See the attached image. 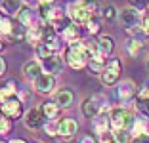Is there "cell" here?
I'll return each instance as SVG.
<instances>
[{"label": "cell", "instance_id": "obj_11", "mask_svg": "<svg viewBox=\"0 0 149 143\" xmlns=\"http://www.w3.org/2000/svg\"><path fill=\"white\" fill-rule=\"evenodd\" d=\"M63 63H61V57L57 56V53H54V56L46 57V59H42V69L44 73H50V74H57L59 71H61Z\"/></svg>", "mask_w": 149, "mask_h": 143}, {"label": "cell", "instance_id": "obj_4", "mask_svg": "<svg viewBox=\"0 0 149 143\" xmlns=\"http://www.w3.org/2000/svg\"><path fill=\"white\" fill-rule=\"evenodd\" d=\"M67 10H69V17L73 19L74 23H82V25H86V23L94 17V10L86 8L84 4H73V2H71Z\"/></svg>", "mask_w": 149, "mask_h": 143}, {"label": "cell", "instance_id": "obj_42", "mask_svg": "<svg viewBox=\"0 0 149 143\" xmlns=\"http://www.w3.org/2000/svg\"><path fill=\"white\" fill-rule=\"evenodd\" d=\"M147 65H149V59H147Z\"/></svg>", "mask_w": 149, "mask_h": 143}, {"label": "cell", "instance_id": "obj_20", "mask_svg": "<svg viewBox=\"0 0 149 143\" xmlns=\"http://www.w3.org/2000/svg\"><path fill=\"white\" fill-rule=\"evenodd\" d=\"M17 21L21 23L25 29H31V27H35V25H33V12H31V8H23L21 12L17 13Z\"/></svg>", "mask_w": 149, "mask_h": 143}, {"label": "cell", "instance_id": "obj_14", "mask_svg": "<svg viewBox=\"0 0 149 143\" xmlns=\"http://www.w3.org/2000/svg\"><path fill=\"white\" fill-rule=\"evenodd\" d=\"M77 130H79L77 120H73V118H63V120H59V135H61V137H73V135L77 134Z\"/></svg>", "mask_w": 149, "mask_h": 143}, {"label": "cell", "instance_id": "obj_25", "mask_svg": "<svg viewBox=\"0 0 149 143\" xmlns=\"http://www.w3.org/2000/svg\"><path fill=\"white\" fill-rule=\"evenodd\" d=\"M101 17H103V19H107V21H115V19L118 17L117 8H115L113 4H105L103 8H101Z\"/></svg>", "mask_w": 149, "mask_h": 143}, {"label": "cell", "instance_id": "obj_23", "mask_svg": "<svg viewBox=\"0 0 149 143\" xmlns=\"http://www.w3.org/2000/svg\"><path fill=\"white\" fill-rule=\"evenodd\" d=\"M126 50H128V53H130V56L138 57V53L143 50V42H141L140 38H130L126 42Z\"/></svg>", "mask_w": 149, "mask_h": 143}, {"label": "cell", "instance_id": "obj_1", "mask_svg": "<svg viewBox=\"0 0 149 143\" xmlns=\"http://www.w3.org/2000/svg\"><path fill=\"white\" fill-rule=\"evenodd\" d=\"M86 57H88V52L86 48H84L82 40H79V42H71L69 50H67V65L71 67V69H84L86 67Z\"/></svg>", "mask_w": 149, "mask_h": 143}, {"label": "cell", "instance_id": "obj_5", "mask_svg": "<svg viewBox=\"0 0 149 143\" xmlns=\"http://www.w3.org/2000/svg\"><path fill=\"white\" fill-rule=\"evenodd\" d=\"M0 113L8 118H19L23 115V101L19 97H12V99L0 103Z\"/></svg>", "mask_w": 149, "mask_h": 143}, {"label": "cell", "instance_id": "obj_2", "mask_svg": "<svg viewBox=\"0 0 149 143\" xmlns=\"http://www.w3.org/2000/svg\"><path fill=\"white\" fill-rule=\"evenodd\" d=\"M123 73V61L118 57H113V59L105 61V67L100 73V80L103 86H115L118 82V76Z\"/></svg>", "mask_w": 149, "mask_h": 143}, {"label": "cell", "instance_id": "obj_38", "mask_svg": "<svg viewBox=\"0 0 149 143\" xmlns=\"http://www.w3.org/2000/svg\"><path fill=\"white\" fill-rule=\"evenodd\" d=\"M2 48H4V42H2V38H0V52H2Z\"/></svg>", "mask_w": 149, "mask_h": 143}, {"label": "cell", "instance_id": "obj_9", "mask_svg": "<svg viewBox=\"0 0 149 143\" xmlns=\"http://www.w3.org/2000/svg\"><path fill=\"white\" fill-rule=\"evenodd\" d=\"M100 97H86L82 101V113L88 118H96L101 113V103H97Z\"/></svg>", "mask_w": 149, "mask_h": 143}, {"label": "cell", "instance_id": "obj_32", "mask_svg": "<svg viewBox=\"0 0 149 143\" xmlns=\"http://www.w3.org/2000/svg\"><path fill=\"white\" fill-rule=\"evenodd\" d=\"M80 4H84L86 8H90V10H94V12H96V8H97V0H80Z\"/></svg>", "mask_w": 149, "mask_h": 143}, {"label": "cell", "instance_id": "obj_22", "mask_svg": "<svg viewBox=\"0 0 149 143\" xmlns=\"http://www.w3.org/2000/svg\"><path fill=\"white\" fill-rule=\"evenodd\" d=\"M107 124H111V120H107L105 115L100 113L96 118H94V130H96V134H103V132H107Z\"/></svg>", "mask_w": 149, "mask_h": 143}, {"label": "cell", "instance_id": "obj_17", "mask_svg": "<svg viewBox=\"0 0 149 143\" xmlns=\"http://www.w3.org/2000/svg\"><path fill=\"white\" fill-rule=\"evenodd\" d=\"M97 44H100V52L103 53V56H109L115 50V40H113V36H109V35H101L100 38H97Z\"/></svg>", "mask_w": 149, "mask_h": 143}, {"label": "cell", "instance_id": "obj_33", "mask_svg": "<svg viewBox=\"0 0 149 143\" xmlns=\"http://www.w3.org/2000/svg\"><path fill=\"white\" fill-rule=\"evenodd\" d=\"M141 31H143L145 35H149V15H145V17L141 19Z\"/></svg>", "mask_w": 149, "mask_h": 143}, {"label": "cell", "instance_id": "obj_31", "mask_svg": "<svg viewBox=\"0 0 149 143\" xmlns=\"http://www.w3.org/2000/svg\"><path fill=\"white\" fill-rule=\"evenodd\" d=\"M100 141L101 143H115L113 134H111V132H103V134H100Z\"/></svg>", "mask_w": 149, "mask_h": 143}, {"label": "cell", "instance_id": "obj_3", "mask_svg": "<svg viewBox=\"0 0 149 143\" xmlns=\"http://www.w3.org/2000/svg\"><path fill=\"white\" fill-rule=\"evenodd\" d=\"M109 120L113 130H128L130 126H134V115L126 109H115L111 113Z\"/></svg>", "mask_w": 149, "mask_h": 143}, {"label": "cell", "instance_id": "obj_12", "mask_svg": "<svg viewBox=\"0 0 149 143\" xmlns=\"http://www.w3.org/2000/svg\"><path fill=\"white\" fill-rule=\"evenodd\" d=\"M118 99L123 101V103H126V101H130L132 97H134V94H136V86H134V82L132 80H123V82L118 84Z\"/></svg>", "mask_w": 149, "mask_h": 143}, {"label": "cell", "instance_id": "obj_28", "mask_svg": "<svg viewBox=\"0 0 149 143\" xmlns=\"http://www.w3.org/2000/svg\"><path fill=\"white\" fill-rule=\"evenodd\" d=\"M12 130V118L4 117V115H0V135L2 134H8Z\"/></svg>", "mask_w": 149, "mask_h": 143}, {"label": "cell", "instance_id": "obj_43", "mask_svg": "<svg viewBox=\"0 0 149 143\" xmlns=\"http://www.w3.org/2000/svg\"><path fill=\"white\" fill-rule=\"evenodd\" d=\"M31 143H36V141H31Z\"/></svg>", "mask_w": 149, "mask_h": 143}, {"label": "cell", "instance_id": "obj_21", "mask_svg": "<svg viewBox=\"0 0 149 143\" xmlns=\"http://www.w3.org/2000/svg\"><path fill=\"white\" fill-rule=\"evenodd\" d=\"M25 38L29 40L31 44H35V46L42 44V31H40V25H38V27H31V29L27 31Z\"/></svg>", "mask_w": 149, "mask_h": 143}, {"label": "cell", "instance_id": "obj_34", "mask_svg": "<svg viewBox=\"0 0 149 143\" xmlns=\"http://www.w3.org/2000/svg\"><path fill=\"white\" fill-rule=\"evenodd\" d=\"M6 73V61H4V57H0V76Z\"/></svg>", "mask_w": 149, "mask_h": 143}, {"label": "cell", "instance_id": "obj_35", "mask_svg": "<svg viewBox=\"0 0 149 143\" xmlns=\"http://www.w3.org/2000/svg\"><path fill=\"white\" fill-rule=\"evenodd\" d=\"M80 143H96V139H94L92 135H84V137L80 139Z\"/></svg>", "mask_w": 149, "mask_h": 143}, {"label": "cell", "instance_id": "obj_27", "mask_svg": "<svg viewBox=\"0 0 149 143\" xmlns=\"http://www.w3.org/2000/svg\"><path fill=\"white\" fill-rule=\"evenodd\" d=\"M113 139L115 143H128L130 134H128V130H113Z\"/></svg>", "mask_w": 149, "mask_h": 143}, {"label": "cell", "instance_id": "obj_6", "mask_svg": "<svg viewBox=\"0 0 149 143\" xmlns=\"http://www.w3.org/2000/svg\"><path fill=\"white\" fill-rule=\"evenodd\" d=\"M35 90L38 92V94H44L48 95L54 92V88H56V74H50V73H42L38 78H36L35 82Z\"/></svg>", "mask_w": 149, "mask_h": 143}, {"label": "cell", "instance_id": "obj_29", "mask_svg": "<svg viewBox=\"0 0 149 143\" xmlns=\"http://www.w3.org/2000/svg\"><path fill=\"white\" fill-rule=\"evenodd\" d=\"M86 27H88V31H90V35H96V33H100L101 23H100V19H97V17H92L90 21L86 23Z\"/></svg>", "mask_w": 149, "mask_h": 143}, {"label": "cell", "instance_id": "obj_40", "mask_svg": "<svg viewBox=\"0 0 149 143\" xmlns=\"http://www.w3.org/2000/svg\"><path fill=\"white\" fill-rule=\"evenodd\" d=\"M147 12H149V4H147Z\"/></svg>", "mask_w": 149, "mask_h": 143}, {"label": "cell", "instance_id": "obj_41", "mask_svg": "<svg viewBox=\"0 0 149 143\" xmlns=\"http://www.w3.org/2000/svg\"><path fill=\"white\" fill-rule=\"evenodd\" d=\"M0 21H2V15H0Z\"/></svg>", "mask_w": 149, "mask_h": 143}, {"label": "cell", "instance_id": "obj_10", "mask_svg": "<svg viewBox=\"0 0 149 143\" xmlns=\"http://www.w3.org/2000/svg\"><path fill=\"white\" fill-rule=\"evenodd\" d=\"M42 73H44V69H42V63L40 61H27L25 65H23V76L27 80H33L35 82Z\"/></svg>", "mask_w": 149, "mask_h": 143}, {"label": "cell", "instance_id": "obj_15", "mask_svg": "<svg viewBox=\"0 0 149 143\" xmlns=\"http://www.w3.org/2000/svg\"><path fill=\"white\" fill-rule=\"evenodd\" d=\"M73 101H74V94L71 90H67V88H61V90L56 94V103L61 109H69L71 105H73Z\"/></svg>", "mask_w": 149, "mask_h": 143}, {"label": "cell", "instance_id": "obj_26", "mask_svg": "<svg viewBox=\"0 0 149 143\" xmlns=\"http://www.w3.org/2000/svg\"><path fill=\"white\" fill-rule=\"evenodd\" d=\"M13 21L8 17H2V21H0V35H4V36H10L13 33Z\"/></svg>", "mask_w": 149, "mask_h": 143}, {"label": "cell", "instance_id": "obj_19", "mask_svg": "<svg viewBox=\"0 0 149 143\" xmlns=\"http://www.w3.org/2000/svg\"><path fill=\"white\" fill-rule=\"evenodd\" d=\"M59 109H61V107H59L57 103H48V101L40 105V111L44 113V117L48 118V120H54V118L59 115Z\"/></svg>", "mask_w": 149, "mask_h": 143}, {"label": "cell", "instance_id": "obj_16", "mask_svg": "<svg viewBox=\"0 0 149 143\" xmlns=\"http://www.w3.org/2000/svg\"><path fill=\"white\" fill-rule=\"evenodd\" d=\"M15 92H17V86H15L13 80H8L4 86H0V103H4V101L15 97Z\"/></svg>", "mask_w": 149, "mask_h": 143}, {"label": "cell", "instance_id": "obj_13", "mask_svg": "<svg viewBox=\"0 0 149 143\" xmlns=\"http://www.w3.org/2000/svg\"><path fill=\"white\" fill-rule=\"evenodd\" d=\"M59 48H61V44H57V40H54V42H42V44L36 46V56L40 59H46V57L54 56Z\"/></svg>", "mask_w": 149, "mask_h": 143}, {"label": "cell", "instance_id": "obj_7", "mask_svg": "<svg viewBox=\"0 0 149 143\" xmlns=\"http://www.w3.org/2000/svg\"><path fill=\"white\" fill-rule=\"evenodd\" d=\"M48 120V118L44 117V113L38 109H31V111H27L25 113V118H23V122H25L27 128H31V130H36V128H42L44 122Z\"/></svg>", "mask_w": 149, "mask_h": 143}, {"label": "cell", "instance_id": "obj_30", "mask_svg": "<svg viewBox=\"0 0 149 143\" xmlns=\"http://www.w3.org/2000/svg\"><path fill=\"white\" fill-rule=\"evenodd\" d=\"M130 4H132V8H136V10H143V8H147L149 0H130Z\"/></svg>", "mask_w": 149, "mask_h": 143}, {"label": "cell", "instance_id": "obj_39", "mask_svg": "<svg viewBox=\"0 0 149 143\" xmlns=\"http://www.w3.org/2000/svg\"><path fill=\"white\" fill-rule=\"evenodd\" d=\"M0 143H6V141H2V139H0Z\"/></svg>", "mask_w": 149, "mask_h": 143}, {"label": "cell", "instance_id": "obj_36", "mask_svg": "<svg viewBox=\"0 0 149 143\" xmlns=\"http://www.w3.org/2000/svg\"><path fill=\"white\" fill-rule=\"evenodd\" d=\"M29 97H31V94H29V92H23V94H21V101L29 99Z\"/></svg>", "mask_w": 149, "mask_h": 143}, {"label": "cell", "instance_id": "obj_24", "mask_svg": "<svg viewBox=\"0 0 149 143\" xmlns=\"http://www.w3.org/2000/svg\"><path fill=\"white\" fill-rule=\"evenodd\" d=\"M63 36H65L69 42H79V38H80V31H79V27H77V23H71V25L67 27L65 31H63Z\"/></svg>", "mask_w": 149, "mask_h": 143}, {"label": "cell", "instance_id": "obj_37", "mask_svg": "<svg viewBox=\"0 0 149 143\" xmlns=\"http://www.w3.org/2000/svg\"><path fill=\"white\" fill-rule=\"evenodd\" d=\"M10 143H27L25 139H13V141H10Z\"/></svg>", "mask_w": 149, "mask_h": 143}, {"label": "cell", "instance_id": "obj_8", "mask_svg": "<svg viewBox=\"0 0 149 143\" xmlns=\"http://www.w3.org/2000/svg\"><path fill=\"white\" fill-rule=\"evenodd\" d=\"M118 17H120V23H123L126 29H132V27H136L138 23L141 21L140 10H136V8H126V10H123V12L118 13Z\"/></svg>", "mask_w": 149, "mask_h": 143}, {"label": "cell", "instance_id": "obj_18", "mask_svg": "<svg viewBox=\"0 0 149 143\" xmlns=\"http://www.w3.org/2000/svg\"><path fill=\"white\" fill-rule=\"evenodd\" d=\"M2 10L10 15H17L23 10V0H2Z\"/></svg>", "mask_w": 149, "mask_h": 143}]
</instances>
